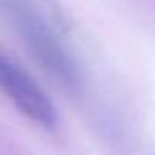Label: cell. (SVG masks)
<instances>
[{"label": "cell", "mask_w": 155, "mask_h": 155, "mask_svg": "<svg viewBox=\"0 0 155 155\" xmlns=\"http://www.w3.org/2000/svg\"><path fill=\"white\" fill-rule=\"evenodd\" d=\"M0 91L33 124L44 130L57 128L58 113L48 93L2 49H0Z\"/></svg>", "instance_id": "cell-2"}, {"label": "cell", "mask_w": 155, "mask_h": 155, "mask_svg": "<svg viewBox=\"0 0 155 155\" xmlns=\"http://www.w3.org/2000/svg\"><path fill=\"white\" fill-rule=\"evenodd\" d=\"M2 8L38 64L62 88L79 93L82 90L81 68L49 20L28 0H4Z\"/></svg>", "instance_id": "cell-1"}]
</instances>
